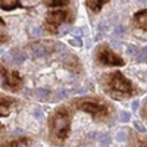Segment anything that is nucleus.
Here are the masks:
<instances>
[{
	"instance_id": "16",
	"label": "nucleus",
	"mask_w": 147,
	"mask_h": 147,
	"mask_svg": "<svg viewBox=\"0 0 147 147\" xmlns=\"http://www.w3.org/2000/svg\"><path fill=\"white\" fill-rule=\"evenodd\" d=\"M5 137H6V128H5L3 124H0V147H2V146L6 143Z\"/></svg>"
},
{
	"instance_id": "4",
	"label": "nucleus",
	"mask_w": 147,
	"mask_h": 147,
	"mask_svg": "<svg viewBox=\"0 0 147 147\" xmlns=\"http://www.w3.org/2000/svg\"><path fill=\"white\" fill-rule=\"evenodd\" d=\"M0 84L7 91L18 93L24 87V81L21 72L16 69H10L6 65H0Z\"/></svg>"
},
{
	"instance_id": "3",
	"label": "nucleus",
	"mask_w": 147,
	"mask_h": 147,
	"mask_svg": "<svg viewBox=\"0 0 147 147\" xmlns=\"http://www.w3.org/2000/svg\"><path fill=\"white\" fill-rule=\"evenodd\" d=\"M81 112L88 113L94 121L99 122H107L110 118L113 116V106L109 102L100 99V97H82V99H75L72 102Z\"/></svg>"
},
{
	"instance_id": "14",
	"label": "nucleus",
	"mask_w": 147,
	"mask_h": 147,
	"mask_svg": "<svg viewBox=\"0 0 147 147\" xmlns=\"http://www.w3.org/2000/svg\"><path fill=\"white\" fill-rule=\"evenodd\" d=\"M21 6V0H0V9L3 10H13Z\"/></svg>"
},
{
	"instance_id": "2",
	"label": "nucleus",
	"mask_w": 147,
	"mask_h": 147,
	"mask_svg": "<svg viewBox=\"0 0 147 147\" xmlns=\"http://www.w3.org/2000/svg\"><path fill=\"white\" fill-rule=\"evenodd\" d=\"M71 122L72 113L71 109L65 105L56 107L49 116L47 128H49V137L56 144H63L71 132Z\"/></svg>"
},
{
	"instance_id": "15",
	"label": "nucleus",
	"mask_w": 147,
	"mask_h": 147,
	"mask_svg": "<svg viewBox=\"0 0 147 147\" xmlns=\"http://www.w3.org/2000/svg\"><path fill=\"white\" fill-rule=\"evenodd\" d=\"M71 0H43V3L49 7H60V6H66L69 5Z\"/></svg>"
},
{
	"instance_id": "19",
	"label": "nucleus",
	"mask_w": 147,
	"mask_h": 147,
	"mask_svg": "<svg viewBox=\"0 0 147 147\" xmlns=\"http://www.w3.org/2000/svg\"><path fill=\"white\" fill-rule=\"evenodd\" d=\"M129 119V113L128 112H124V113H122V116H121V121L122 122H127Z\"/></svg>"
},
{
	"instance_id": "7",
	"label": "nucleus",
	"mask_w": 147,
	"mask_h": 147,
	"mask_svg": "<svg viewBox=\"0 0 147 147\" xmlns=\"http://www.w3.org/2000/svg\"><path fill=\"white\" fill-rule=\"evenodd\" d=\"M21 102L15 97H10L6 94H0V118L9 116L12 110H15Z\"/></svg>"
},
{
	"instance_id": "12",
	"label": "nucleus",
	"mask_w": 147,
	"mask_h": 147,
	"mask_svg": "<svg viewBox=\"0 0 147 147\" xmlns=\"http://www.w3.org/2000/svg\"><path fill=\"white\" fill-rule=\"evenodd\" d=\"M109 2V0H85V5L87 7L93 12V13H99L102 10V7Z\"/></svg>"
},
{
	"instance_id": "6",
	"label": "nucleus",
	"mask_w": 147,
	"mask_h": 147,
	"mask_svg": "<svg viewBox=\"0 0 147 147\" xmlns=\"http://www.w3.org/2000/svg\"><path fill=\"white\" fill-rule=\"evenodd\" d=\"M96 59H97V62L105 65V66H115L116 68V66H124L125 65V60L118 53H115L106 43L100 44L96 49Z\"/></svg>"
},
{
	"instance_id": "11",
	"label": "nucleus",
	"mask_w": 147,
	"mask_h": 147,
	"mask_svg": "<svg viewBox=\"0 0 147 147\" xmlns=\"http://www.w3.org/2000/svg\"><path fill=\"white\" fill-rule=\"evenodd\" d=\"M31 144L30 137H16L12 140H6V143L2 147H28Z\"/></svg>"
},
{
	"instance_id": "5",
	"label": "nucleus",
	"mask_w": 147,
	"mask_h": 147,
	"mask_svg": "<svg viewBox=\"0 0 147 147\" xmlns=\"http://www.w3.org/2000/svg\"><path fill=\"white\" fill-rule=\"evenodd\" d=\"M71 19V13L66 9H53L49 10L46 15V22H44V30L56 34L57 30L60 28V25H63L65 22H68ZM71 22V21H69Z\"/></svg>"
},
{
	"instance_id": "8",
	"label": "nucleus",
	"mask_w": 147,
	"mask_h": 147,
	"mask_svg": "<svg viewBox=\"0 0 147 147\" xmlns=\"http://www.w3.org/2000/svg\"><path fill=\"white\" fill-rule=\"evenodd\" d=\"M56 50V43L50 41H44V43H32L31 44V52L37 56H44V55H50Z\"/></svg>"
},
{
	"instance_id": "10",
	"label": "nucleus",
	"mask_w": 147,
	"mask_h": 147,
	"mask_svg": "<svg viewBox=\"0 0 147 147\" xmlns=\"http://www.w3.org/2000/svg\"><path fill=\"white\" fill-rule=\"evenodd\" d=\"M128 147H147V137L137 132H129Z\"/></svg>"
},
{
	"instance_id": "21",
	"label": "nucleus",
	"mask_w": 147,
	"mask_h": 147,
	"mask_svg": "<svg viewBox=\"0 0 147 147\" xmlns=\"http://www.w3.org/2000/svg\"><path fill=\"white\" fill-rule=\"evenodd\" d=\"M141 55H143V57H144V56L147 55V47H144L143 50H141Z\"/></svg>"
},
{
	"instance_id": "9",
	"label": "nucleus",
	"mask_w": 147,
	"mask_h": 147,
	"mask_svg": "<svg viewBox=\"0 0 147 147\" xmlns=\"http://www.w3.org/2000/svg\"><path fill=\"white\" fill-rule=\"evenodd\" d=\"M134 25L136 28L141 30V31H147V9H143L140 12H137L132 18Z\"/></svg>"
},
{
	"instance_id": "17",
	"label": "nucleus",
	"mask_w": 147,
	"mask_h": 147,
	"mask_svg": "<svg viewBox=\"0 0 147 147\" xmlns=\"http://www.w3.org/2000/svg\"><path fill=\"white\" fill-rule=\"evenodd\" d=\"M9 41V35L3 34V32H0V44H3V43H7Z\"/></svg>"
},
{
	"instance_id": "13",
	"label": "nucleus",
	"mask_w": 147,
	"mask_h": 147,
	"mask_svg": "<svg viewBox=\"0 0 147 147\" xmlns=\"http://www.w3.org/2000/svg\"><path fill=\"white\" fill-rule=\"evenodd\" d=\"M65 65L68 66L66 69H69V71H74V72L81 71V63L78 62V59L74 56V55H69V56H68V60H66Z\"/></svg>"
},
{
	"instance_id": "18",
	"label": "nucleus",
	"mask_w": 147,
	"mask_h": 147,
	"mask_svg": "<svg viewBox=\"0 0 147 147\" xmlns=\"http://www.w3.org/2000/svg\"><path fill=\"white\" fill-rule=\"evenodd\" d=\"M69 43H71V44H74V46H80V47L82 46V40H81V38H72Z\"/></svg>"
},
{
	"instance_id": "20",
	"label": "nucleus",
	"mask_w": 147,
	"mask_h": 147,
	"mask_svg": "<svg viewBox=\"0 0 147 147\" xmlns=\"http://www.w3.org/2000/svg\"><path fill=\"white\" fill-rule=\"evenodd\" d=\"M143 115L147 118V102H146V105H144V107H143Z\"/></svg>"
},
{
	"instance_id": "1",
	"label": "nucleus",
	"mask_w": 147,
	"mask_h": 147,
	"mask_svg": "<svg viewBox=\"0 0 147 147\" xmlns=\"http://www.w3.org/2000/svg\"><path fill=\"white\" fill-rule=\"evenodd\" d=\"M102 85L105 93L113 100H127L136 96L138 90L121 71L107 72L102 77Z\"/></svg>"
},
{
	"instance_id": "22",
	"label": "nucleus",
	"mask_w": 147,
	"mask_h": 147,
	"mask_svg": "<svg viewBox=\"0 0 147 147\" xmlns=\"http://www.w3.org/2000/svg\"><path fill=\"white\" fill-rule=\"evenodd\" d=\"M134 50H136V49H134V46H129V47H128V53H132Z\"/></svg>"
}]
</instances>
